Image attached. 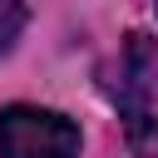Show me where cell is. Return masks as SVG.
<instances>
[{"mask_svg":"<svg viewBox=\"0 0 158 158\" xmlns=\"http://www.w3.org/2000/svg\"><path fill=\"white\" fill-rule=\"evenodd\" d=\"M109 94L123 118V138L133 158H158V40L128 35L118 69L109 79Z\"/></svg>","mask_w":158,"mask_h":158,"instance_id":"1","label":"cell"},{"mask_svg":"<svg viewBox=\"0 0 158 158\" xmlns=\"http://www.w3.org/2000/svg\"><path fill=\"white\" fill-rule=\"evenodd\" d=\"M0 158H79V128L35 104L0 109Z\"/></svg>","mask_w":158,"mask_h":158,"instance_id":"2","label":"cell"},{"mask_svg":"<svg viewBox=\"0 0 158 158\" xmlns=\"http://www.w3.org/2000/svg\"><path fill=\"white\" fill-rule=\"evenodd\" d=\"M20 30H25V0H0V54L15 44Z\"/></svg>","mask_w":158,"mask_h":158,"instance_id":"3","label":"cell"}]
</instances>
